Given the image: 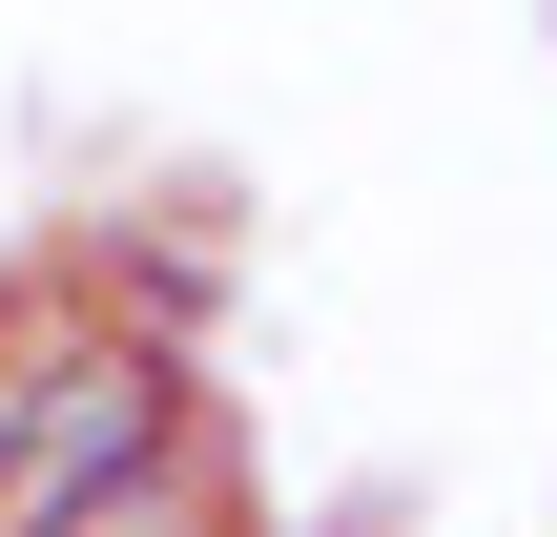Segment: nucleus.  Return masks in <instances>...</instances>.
<instances>
[{
  "label": "nucleus",
  "instance_id": "obj_1",
  "mask_svg": "<svg viewBox=\"0 0 557 537\" xmlns=\"http://www.w3.org/2000/svg\"><path fill=\"white\" fill-rule=\"evenodd\" d=\"M165 435H186V373L145 331H41L0 373V537H62L103 476H145Z\"/></svg>",
  "mask_w": 557,
  "mask_h": 537
}]
</instances>
